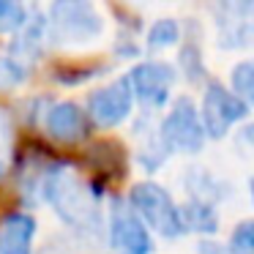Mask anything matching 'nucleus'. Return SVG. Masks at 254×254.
<instances>
[{"label":"nucleus","mask_w":254,"mask_h":254,"mask_svg":"<svg viewBox=\"0 0 254 254\" xmlns=\"http://www.w3.org/2000/svg\"><path fill=\"white\" fill-rule=\"evenodd\" d=\"M44 194L52 208L63 216V221L77 227H90L99 221V205L90 189L79 181L74 172L52 170L44 181Z\"/></svg>","instance_id":"1"},{"label":"nucleus","mask_w":254,"mask_h":254,"mask_svg":"<svg viewBox=\"0 0 254 254\" xmlns=\"http://www.w3.org/2000/svg\"><path fill=\"white\" fill-rule=\"evenodd\" d=\"M128 205L131 210L142 219L145 227L156 230L164 238H178L183 235L181 224V208L175 205V199L170 197L167 189H161L153 181L134 183L131 194H128Z\"/></svg>","instance_id":"2"},{"label":"nucleus","mask_w":254,"mask_h":254,"mask_svg":"<svg viewBox=\"0 0 254 254\" xmlns=\"http://www.w3.org/2000/svg\"><path fill=\"white\" fill-rule=\"evenodd\" d=\"M50 36L52 41L63 47H77V44H88V41L99 39L104 22H101L99 11H96L90 3L82 0H63L55 3L50 8Z\"/></svg>","instance_id":"3"},{"label":"nucleus","mask_w":254,"mask_h":254,"mask_svg":"<svg viewBox=\"0 0 254 254\" xmlns=\"http://www.w3.org/2000/svg\"><path fill=\"white\" fill-rule=\"evenodd\" d=\"M159 142L164 150L178 153H199L205 145V128L199 121V110L191 104V99H178L167 118L161 121Z\"/></svg>","instance_id":"4"},{"label":"nucleus","mask_w":254,"mask_h":254,"mask_svg":"<svg viewBox=\"0 0 254 254\" xmlns=\"http://www.w3.org/2000/svg\"><path fill=\"white\" fill-rule=\"evenodd\" d=\"M246 115H249V107L230 88H224L221 82H208L205 96H202V110H199V121H202L205 137L221 139Z\"/></svg>","instance_id":"5"},{"label":"nucleus","mask_w":254,"mask_h":254,"mask_svg":"<svg viewBox=\"0 0 254 254\" xmlns=\"http://www.w3.org/2000/svg\"><path fill=\"white\" fill-rule=\"evenodd\" d=\"M128 88H131L134 99L148 110H159L170 99L172 82H175V68L167 63H139L128 71Z\"/></svg>","instance_id":"6"},{"label":"nucleus","mask_w":254,"mask_h":254,"mask_svg":"<svg viewBox=\"0 0 254 254\" xmlns=\"http://www.w3.org/2000/svg\"><path fill=\"white\" fill-rule=\"evenodd\" d=\"M110 243L118 254H150L153 241H150L148 227L142 224L128 202L118 199L110 213Z\"/></svg>","instance_id":"7"},{"label":"nucleus","mask_w":254,"mask_h":254,"mask_svg":"<svg viewBox=\"0 0 254 254\" xmlns=\"http://www.w3.org/2000/svg\"><path fill=\"white\" fill-rule=\"evenodd\" d=\"M131 107H134V93L128 88V79H115V82L90 93L88 115L96 126L112 128L131 115Z\"/></svg>","instance_id":"8"},{"label":"nucleus","mask_w":254,"mask_h":254,"mask_svg":"<svg viewBox=\"0 0 254 254\" xmlns=\"http://www.w3.org/2000/svg\"><path fill=\"white\" fill-rule=\"evenodd\" d=\"M44 126L52 139L74 145L88 137V112L79 104H74V101H61V104H55L47 112Z\"/></svg>","instance_id":"9"},{"label":"nucleus","mask_w":254,"mask_h":254,"mask_svg":"<svg viewBox=\"0 0 254 254\" xmlns=\"http://www.w3.org/2000/svg\"><path fill=\"white\" fill-rule=\"evenodd\" d=\"M36 219L30 213H8L0 219V254L33 252Z\"/></svg>","instance_id":"10"},{"label":"nucleus","mask_w":254,"mask_h":254,"mask_svg":"<svg viewBox=\"0 0 254 254\" xmlns=\"http://www.w3.org/2000/svg\"><path fill=\"white\" fill-rule=\"evenodd\" d=\"M181 224L183 232H202V235H213L219 230L213 205L202 197H191L186 205H181Z\"/></svg>","instance_id":"11"},{"label":"nucleus","mask_w":254,"mask_h":254,"mask_svg":"<svg viewBox=\"0 0 254 254\" xmlns=\"http://www.w3.org/2000/svg\"><path fill=\"white\" fill-rule=\"evenodd\" d=\"M230 88L246 107H254V61H243L232 68Z\"/></svg>","instance_id":"12"},{"label":"nucleus","mask_w":254,"mask_h":254,"mask_svg":"<svg viewBox=\"0 0 254 254\" xmlns=\"http://www.w3.org/2000/svg\"><path fill=\"white\" fill-rule=\"evenodd\" d=\"M178 39H181V28H178L175 19H159V22H153L148 30V47L150 50H167V47L178 44Z\"/></svg>","instance_id":"13"},{"label":"nucleus","mask_w":254,"mask_h":254,"mask_svg":"<svg viewBox=\"0 0 254 254\" xmlns=\"http://www.w3.org/2000/svg\"><path fill=\"white\" fill-rule=\"evenodd\" d=\"M28 22V8L14 0H0V33H14L22 30Z\"/></svg>","instance_id":"14"},{"label":"nucleus","mask_w":254,"mask_h":254,"mask_svg":"<svg viewBox=\"0 0 254 254\" xmlns=\"http://www.w3.org/2000/svg\"><path fill=\"white\" fill-rule=\"evenodd\" d=\"M230 249L238 254H254V219L241 221L230 235Z\"/></svg>","instance_id":"15"},{"label":"nucleus","mask_w":254,"mask_h":254,"mask_svg":"<svg viewBox=\"0 0 254 254\" xmlns=\"http://www.w3.org/2000/svg\"><path fill=\"white\" fill-rule=\"evenodd\" d=\"M25 79V66L11 58H0V90H14Z\"/></svg>","instance_id":"16"},{"label":"nucleus","mask_w":254,"mask_h":254,"mask_svg":"<svg viewBox=\"0 0 254 254\" xmlns=\"http://www.w3.org/2000/svg\"><path fill=\"white\" fill-rule=\"evenodd\" d=\"M246 139H249V142L254 145V123H252V126H249V128H246Z\"/></svg>","instance_id":"17"},{"label":"nucleus","mask_w":254,"mask_h":254,"mask_svg":"<svg viewBox=\"0 0 254 254\" xmlns=\"http://www.w3.org/2000/svg\"><path fill=\"white\" fill-rule=\"evenodd\" d=\"M0 178H3V161H0Z\"/></svg>","instance_id":"18"},{"label":"nucleus","mask_w":254,"mask_h":254,"mask_svg":"<svg viewBox=\"0 0 254 254\" xmlns=\"http://www.w3.org/2000/svg\"><path fill=\"white\" fill-rule=\"evenodd\" d=\"M252 199H254V181H252Z\"/></svg>","instance_id":"19"}]
</instances>
